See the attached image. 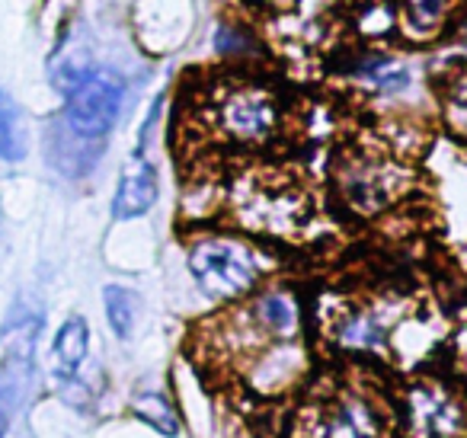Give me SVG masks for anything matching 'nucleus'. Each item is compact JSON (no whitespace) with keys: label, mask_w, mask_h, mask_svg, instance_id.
<instances>
[{"label":"nucleus","mask_w":467,"mask_h":438,"mask_svg":"<svg viewBox=\"0 0 467 438\" xmlns=\"http://www.w3.org/2000/svg\"><path fill=\"white\" fill-rule=\"evenodd\" d=\"M186 266L199 291L214 304L247 301L266 278V259L254 244L231 234H202L189 244Z\"/></svg>","instance_id":"f257e3e1"},{"label":"nucleus","mask_w":467,"mask_h":438,"mask_svg":"<svg viewBox=\"0 0 467 438\" xmlns=\"http://www.w3.org/2000/svg\"><path fill=\"white\" fill-rule=\"evenodd\" d=\"M65 97V125L80 141H103L125 106V78L112 68H67L55 78Z\"/></svg>","instance_id":"f03ea898"},{"label":"nucleus","mask_w":467,"mask_h":438,"mask_svg":"<svg viewBox=\"0 0 467 438\" xmlns=\"http://www.w3.org/2000/svg\"><path fill=\"white\" fill-rule=\"evenodd\" d=\"M295 438H394V425L375 393L337 387L301 412Z\"/></svg>","instance_id":"7ed1b4c3"},{"label":"nucleus","mask_w":467,"mask_h":438,"mask_svg":"<svg viewBox=\"0 0 467 438\" xmlns=\"http://www.w3.org/2000/svg\"><path fill=\"white\" fill-rule=\"evenodd\" d=\"M212 122L224 141L237 148H260L269 144L282 129V106L273 90L260 84H231L214 97Z\"/></svg>","instance_id":"20e7f679"},{"label":"nucleus","mask_w":467,"mask_h":438,"mask_svg":"<svg viewBox=\"0 0 467 438\" xmlns=\"http://www.w3.org/2000/svg\"><path fill=\"white\" fill-rule=\"evenodd\" d=\"M337 186L356 214H378L400 199V193L407 189V170L384 154L356 151L339 163Z\"/></svg>","instance_id":"39448f33"},{"label":"nucleus","mask_w":467,"mask_h":438,"mask_svg":"<svg viewBox=\"0 0 467 438\" xmlns=\"http://www.w3.org/2000/svg\"><path fill=\"white\" fill-rule=\"evenodd\" d=\"M400 422L407 438H467V403L448 384L422 378L403 393Z\"/></svg>","instance_id":"423d86ee"},{"label":"nucleus","mask_w":467,"mask_h":438,"mask_svg":"<svg viewBox=\"0 0 467 438\" xmlns=\"http://www.w3.org/2000/svg\"><path fill=\"white\" fill-rule=\"evenodd\" d=\"M397 320L400 317L394 304H352L339 310V317L333 320V342L352 355H384L394 342Z\"/></svg>","instance_id":"0eeeda50"},{"label":"nucleus","mask_w":467,"mask_h":438,"mask_svg":"<svg viewBox=\"0 0 467 438\" xmlns=\"http://www.w3.org/2000/svg\"><path fill=\"white\" fill-rule=\"evenodd\" d=\"M157 195H161L157 167L148 161V151L135 148L129 161H125L116 195H112V218L116 221L141 218V214H148L157 205Z\"/></svg>","instance_id":"6e6552de"},{"label":"nucleus","mask_w":467,"mask_h":438,"mask_svg":"<svg viewBox=\"0 0 467 438\" xmlns=\"http://www.w3.org/2000/svg\"><path fill=\"white\" fill-rule=\"evenodd\" d=\"M256 329L269 342H288L301 336V304L288 288H263L247 297Z\"/></svg>","instance_id":"1a4fd4ad"},{"label":"nucleus","mask_w":467,"mask_h":438,"mask_svg":"<svg viewBox=\"0 0 467 438\" xmlns=\"http://www.w3.org/2000/svg\"><path fill=\"white\" fill-rule=\"evenodd\" d=\"M356 84H362L365 90L378 93V97H400L413 87V71L403 65L400 58L384 52H365L356 61H349L346 68Z\"/></svg>","instance_id":"9d476101"},{"label":"nucleus","mask_w":467,"mask_h":438,"mask_svg":"<svg viewBox=\"0 0 467 438\" xmlns=\"http://www.w3.org/2000/svg\"><path fill=\"white\" fill-rule=\"evenodd\" d=\"M451 0H397V23L410 39H429L448 23Z\"/></svg>","instance_id":"9b49d317"},{"label":"nucleus","mask_w":467,"mask_h":438,"mask_svg":"<svg viewBox=\"0 0 467 438\" xmlns=\"http://www.w3.org/2000/svg\"><path fill=\"white\" fill-rule=\"evenodd\" d=\"M87 349H90V327H87V320L84 317H67V320L61 323L58 336H55V346H52L58 374L71 378V374L84 365Z\"/></svg>","instance_id":"f8f14e48"},{"label":"nucleus","mask_w":467,"mask_h":438,"mask_svg":"<svg viewBox=\"0 0 467 438\" xmlns=\"http://www.w3.org/2000/svg\"><path fill=\"white\" fill-rule=\"evenodd\" d=\"M26 151V122L20 103L7 90H0V161L20 163Z\"/></svg>","instance_id":"ddd939ff"},{"label":"nucleus","mask_w":467,"mask_h":438,"mask_svg":"<svg viewBox=\"0 0 467 438\" xmlns=\"http://www.w3.org/2000/svg\"><path fill=\"white\" fill-rule=\"evenodd\" d=\"M103 304H106V320H109V329L119 336V339H129L131 329H135V320H138L135 291L125 288V285H106Z\"/></svg>","instance_id":"4468645a"},{"label":"nucleus","mask_w":467,"mask_h":438,"mask_svg":"<svg viewBox=\"0 0 467 438\" xmlns=\"http://www.w3.org/2000/svg\"><path fill=\"white\" fill-rule=\"evenodd\" d=\"M131 410H135V416L144 419L150 429L161 432V435H176V432H180V416H176V410L167 400V393H161V391L135 393Z\"/></svg>","instance_id":"2eb2a0df"},{"label":"nucleus","mask_w":467,"mask_h":438,"mask_svg":"<svg viewBox=\"0 0 467 438\" xmlns=\"http://www.w3.org/2000/svg\"><path fill=\"white\" fill-rule=\"evenodd\" d=\"M161 112H163V97L154 99V106L148 110V119H144L141 131H138V148L148 151V141H150V131L157 129V122H161Z\"/></svg>","instance_id":"dca6fc26"},{"label":"nucleus","mask_w":467,"mask_h":438,"mask_svg":"<svg viewBox=\"0 0 467 438\" xmlns=\"http://www.w3.org/2000/svg\"><path fill=\"white\" fill-rule=\"evenodd\" d=\"M454 349H458V361L464 365V371H467V329L458 336V342H454Z\"/></svg>","instance_id":"f3484780"},{"label":"nucleus","mask_w":467,"mask_h":438,"mask_svg":"<svg viewBox=\"0 0 467 438\" xmlns=\"http://www.w3.org/2000/svg\"><path fill=\"white\" fill-rule=\"evenodd\" d=\"M4 432H7V416L0 412V438H4Z\"/></svg>","instance_id":"a211bd4d"},{"label":"nucleus","mask_w":467,"mask_h":438,"mask_svg":"<svg viewBox=\"0 0 467 438\" xmlns=\"http://www.w3.org/2000/svg\"><path fill=\"white\" fill-rule=\"evenodd\" d=\"M464 33H467V23H464Z\"/></svg>","instance_id":"6ab92c4d"}]
</instances>
